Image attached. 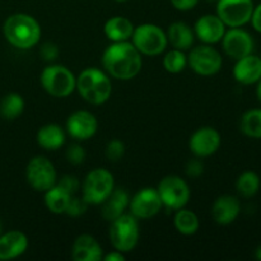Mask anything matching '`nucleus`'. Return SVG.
Segmentation results:
<instances>
[{
  "mask_svg": "<svg viewBox=\"0 0 261 261\" xmlns=\"http://www.w3.org/2000/svg\"><path fill=\"white\" fill-rule=\"evenodd\" d=\"M102 64L110 75L120 81L135 78L142 69L140 53L133 43L115 42L105 50Z\"/></svg>",
  "mask_w": 261,
  "mask_h": 261,
  "instance_id": "f257e3e1",
  "label": "nucleus"
},
{
  "mask_svg": "<svg viewBox=\"0 0 261 261\" xmlns=\"http://www.w3.org/2000/svg\"><path fill=\"white\" fill-rule=\"evenodd\" d=\"M3 32L10 45L22 50L37 45L41 37V27L37 20L23 13L8 17L3 25Z\"/></svg>",
  "mask_w": 261,
  "mask_h": 261,
  "instance_id": "f03ea898",
  "label": "nucleus"
},
{
  "mask_svg": "<svg viewBox=\"0 0 261 261\" xmlns=\"http://www.w3.org/2000/svg\"><path fill=\"white\" fill-rule=\"evenodd\" d=\"M75 88L82 98L91 105L105 103L112 92L110 78L97 68L84 69L76 79Z\"/></svg>",
  "mask_w": 261,
  "mask_h": 261,
  "instance_id": "7ed1b4c3",
  "label": "nucleus"
},
{
  "mask_svg": "<svg viewBox=\"0 0 261 261\" xmlns=\"http://www.w3.org/2000/svg\"><path fill=\"white\" fill-rule=\"evenodd\" d=\"M110 241L112 246L120 252H129L137 246L139 241V224L137 218L130 214H122L111 222L110 226Z\"/></svg>",
  "mask_w": 261,
  "mask_h": 261,
  "instance_id": "20e7f679",
  "label": "nucleus"
},
{
  "mask_svg": "<svg viewBox=\"0 0 261 261\" xmlns=\"http://www.w3.org/2000/svg\"><path fill=\"white\" fill-rule=\"evenodd\" d=\"M43 89L53 97L64 98L73 93L76 87V78L68 68L63 65H50L41 74Z\"/></svg>",
  "mask_w": 261,
  "mask_h": 261,
  "instance_id": "39448f33",
  "label": "nucleus"
},
{
  "mask_svg": "<svg viewBox=\"0 0 261 261\" xmlns=\"http://www.w3.org/2000/svg\"><path fill=\"white\" fill-rule=\"evenodd\" d=\"M114 190V176L105 168H94L86 176L82 198L92 205H98L106 200Z\"/></svg>",
  "mask_w": 261,
  "mask_h": 261,
  "instance_id": "423d86ee",
  "label": "nucleus"
},
{
  "mask_svg": "<svg viewBox=\"0 0 261 261\" xmlns=\"http://www.w3.org/2000/svg\"><path fill=\"white\" fill-rule=\"evenodd\" d=\"M132 38L137 50L148 56L160 55L165 51L168 42L167 35L152 23H144L134 28Z\"/></svg>",
  "mask_w": 261,
  "mask_h": 261,
  "instance_id": "0eeeda50",
  "label": "nucleus"
},
{
  "mask_svg": "<svg viewBox=\"0 0 261 261\" xmlns=\"http://www.w3.org/2000/svg\"><path fill=\"white\" fill-rule=\"evenodd\" d=\"M254 0H218L217 15L228 27H242L251 20Z\"/></svg>",
  "mask_w": 261,
  "mask_h": 261,
  "instance_id": "6e6552de",
  "label": "nucleus"
},
{
  "mask_svg": "<svg viewBox=\"0 0 261 261\" xmlns=\"http://www.w3.org/2000/svg\"><path fill=\"white\" fill-rule=\"evenodd\" d=\"M157 190L163 205L172 211L184 208L190 199L189 185L178 176H167L161 180Z\"/></svg>",
  "mask_w": 261,
  "mask_h": 261,
  "instance_id": "1a4fd4ad",
  "label": "nucleus"
},
{
  "mask_svg": "<svg viewBox=\"0 0 261 261\" xmlns=\"http://www.w3.org/2000/svg\"><path fill=\"white\" fill-rule=\"evenodd\" d=\"M27 181L36 191H47L56 184V171L53 163L42 155L33 157L25 171Z\"/></svg>",
  "mask_w": 261,
  "mask_h": 261,
  "instance_id": "9d476101",
  "label": "nucleus"
},
{
  "mask_svg": "<svg viewBox=\"0 0 261 261\" xmlns=\"http://www.w3.org/2000/svg\"><path fill=\"white\" fill-rule=\"evenodd\" d=\"M189 64L196 74L203 76H211L218 73L222 68V56L216 48L204 45L193 48L189 55Z\"/></svg>",
  "mask_w": 261,
  "mask_h": 261,
  "instance_id": "9b49d317",
  "label": "nucleus"
},
{
  "mask_svg": "<svg viewBox=\"0 0 261 261\" xmlns=\"http://www.w3.org/2000/svg\"><path fill=\"white\" fill-rule=\"evenodd\" d=\"M222 43L224 53L234 60L250 55L254 50L252 36L240 27H232L231 30L226 31L222 38Z\"/></svg>",
  "mask_w": 261,
  "mask_h": 261,
  "instance_id": "f8f14e48",
  "label": "nucleus"
},
{
  "mask_svg": "<svg viewBox=\"0 0 261 261\" xmlns=\"http://www.w3.org/2000/svg\"><path fill=\"white\" fill-rule=\"evenodd\" d=\"M129 205L135 218L148 219L154 217L161 211L163 204L157 189L145 188L133 196Z\"/></svg>",
  "mask_w": 261,
  "mask_h": 261,
  "instance_id": "ddd939ff",
  "label": "nucleus"
},
{
  "mask_svg": "<svg viewBox=\"0 0 261 261\" xmlns=\"http://www.w3.org/2000/svg\"><path fill=\"white\" fill-rule=\"evenodd\" d=\"M189 147L196 157H209L221 147V134L214 127H200L191 135Z\"/></svg>",
  "mask_w": 261,
  "mask_h": 261,
  "instance_id": "4468645a",
  "label": "nucleus"
},
{
  "mask_svg": "<svg viewBox=\"0 0 261 261\" xmlns=\"http://www.w3.org/2000/svg\"><path fill=\"white\" fill-rule=\"evenodd\" d=\"M98 127L96 116L89 111H76L69 116L66 130L73 138L86 140L93 137Z\"/></svg>",
  "mask_w": 261,
  "mask_h": 261,
  "instance_id": "2eb2a0df",
  "label": "nucleus"
},
{
  "mask_svg": "<svg viewBox=\"0 0 261 261\" xmlns=\"http://www.w3.org/2000/svg\"><path fill=\"white\" fill-rule=\"evenodd\" d=\"M195 33L203 42L217 43L222 41L226 33V24L218 15L206 14L196 20Z\"/></svg>",
  "mask_w": 261,
  "mask_h": 261,
  "instance_id": "dca6fc26",
  "label": "nucleus"
},
{
  "mask_svg": "<svg viewBox=\"0 0 261 261\" xmlns=\"http://www.w3.org/2000/svg\"><path fill=\"white\" fill-rule=\"evenodd\" d=\"M233 68V76L239 83L251 86L261 79V58L256 55L245 56L236 60Z\"/></svg>",
  "mask_w": 261,
  "mask_h": 261,
  "instance_id": "f3484780",
  "label": "nucleus"
},
{
  "mask_svg": "<svg viewBox=\"0 0 261 261\" xmlns=\"http://www.w3.org/2000/svg\"><path fill=\"white\" fill-rule=\"evenodd\" d=\"M240 212H241V204L236 196L222 195L214 201L212 216L218 224L228 226L236 221Z\"/></svg>",
  "mask_w": 261,
  "mask_h": 261,
  "instance_id": "a211bd4d",
  "label": "nucleus"
},
{
  "mask_svg": "<svg viewBox=\"0 0 261 261\" xmlns=\"http://www.w3.org/2000/svg\"><path fill=\"white\" fill-rule=\"evenodd\" d=\"M28 239L23 232L10 231L0 236V260H10L24 254Z\"/></svg>",
  "mask_w": 261,
  "mask_h": 261,
  "instance_id": "6ab92c4d",
  "label": "nucleus"
},
{
  "mask_svg": "<svg viewBox=\"0 0 261 261\" xmlns=\"http://www.w3.org/2000/svg\"><path fill=\"white\" fill-rule=\"evenodd\" d=\"M71 254L75 261H99L103 257L101 245L89 234H82L74 241Z\"/></svg>",
  "mask_w": 261,
  "mask_h": 261,
  "instance_id": "aec40b11",
  "label": "nucleus"
},
{
  "mask_svg": "<svg viewBox=\"0 0 261 261\" xmlns=\"http://www.w3.org/2000/svg\"><path fill=\"white\" fill-rule=\"evenodd\" d=\"M129 203V195L124 189H116V190L114 189L106 200L102 203V217L106 221L112 222L125 213Z\"/></svg>",
  "mask_w": 261,
  "mask_h": 261,
  "instance_id": "412c9836",
  "label": "nucleus"
},
{
  "mask_svg": "<svg viewBox=\"0 0 261 261\" xmlns=\"http://www.w3.org/2000/svg\"><path fill=\"white\" fill-rule=\"evenodd\" d=\"M134 25L125 17H112L105 24V35L114 42L127 41L133 36Z\"/></svg>",
  "mask_w": 261,
  "mask_h": 261,
  "instance_id": "4be33fe9",
  "label": "nucleus"
},
{
  "mask_svg": "<svg viewBox=\"0 0 261 261\" xmlns=\"http://www.w3.org/2000/svg\"><path fill=\"white\" fill-rule=\"evenodd\" d=\"M37 143L43 149L56 150L63 147L65 143V133L59 125H45L38 130Z\"/></svg>",
  "mask_w": 261,
  "mask_h": 261,
  "instance_id": "5701e85b",
  "label": "nucleus"
},
{
  "mask_svg": "<svg viewBox=\"0 0 261 261\" xmlns=\"http://www.w3.org/2000/svg\"><path fill=\"white\" fill-rule=\"evenodd\" d=\"M167 40L173 48L182 51L188 50L194 43V32L186 23L175 22L168 27Z\"/></svg>",
  "mask_w": 261,
  "mask_h": 261,
  "instance_id": "b1692460",
  "label": "nucleus"
},
{
  "mask_svg": "<svg viewBox=\"0 0 261 261\" xmlns=\"http://www.w3.org/2000/svg\"><path fill=\"white\" fill-rule=\"evenodd\" d=\"M71 194L64 190L61 186L54 185L53 188L45 191V204L48 208V211L55 214L65 213L68 204L71 199Z\"/></svg>",
  "mask_w": 261,
  "mask_h": 261,
  "instance_id": "393cba45",
  "label": "nucleus"
},
{
  "mask_svg": "<svg viewBox=\"0 0 261 261\" xmlns=\"http://www.w3.org/2000/svg\"><path fill=\"white\" fill-rule=\"evenodd\" d=\"M24 101L18 93H9L0 101V116L5 120H14L22 115Z\"/></svg>",
  "mask_w": 261,
  "mask_h": 261,
  "instance_id": "a878e982",
  "label": "nucleus"
},
{
  "mask_svg": "<svg viewBox=\"0 0 261 261\" xmlns=\"http://www.w3.org/2000/svg\"><path fill=\"white\" fill-rule=\"evenodd\" d=\"M240 127L246 137L261 139V109H252L245 112Z\"/></svg>",
  "mask_w": 261,
  "mask_h": 261,
  "instance_id": "bb28decb",
  "label": "nucleus"
},
{
  "mask_svg": "<svg viewBox=\"0 0 261 261\" xmlns=\"http://www.w3.org/2000/svg\"><path fill=\"white\" fill-rule=\"evenodd\" d=\"M175 227L181 234L191 236L199 229V219L193 211L181 208L175 216Z\"/></svg>",
  "mask_w": 261,
  "mask_h": 261,
  "instance_id": "cd10ccee",
  "label": "nucleus"
},
{
  "mask_svg": "<svg viewBox=\"0 0 261 261\" xmlns=\"http://www.w3.org/2000/svg\"><path fill=\"white\" fill-rule=\"evenodd\" d=\"M237 191L244 198H252L259 193L260 177L254 171H245L241 173L236 184Z\"/></svg>",
  "mask_w": 261,
  "mask_h": 261,
  "instance_id": "c85d7f7f",
  "label": "nucleus"
},
{
  "mask_svg": "<svg viewBox=\"0 0 261 261\" xmlns=\"http://www.w3.org/2000/svg\"><path fill=\"white\" fill-rule=\"evenodd\" d=\"M186 64H188V59L185 54L182 53V50H177V48L168 51L163 58V66L168 73H180L186 68Z\"/></svg>",
  "mask_w": 261,
  "mask_h": 261,
  "instance_id": "c756f323",
  "label": "nucleus"
},
{
  "mask_svg": "<svg viewBox=\"0 0 261 261\" xmlns=\"http://www.w3.org/2000/svg\"><path fill=\"white\" fill-rule=\"evenodd\" d=\"M125 154V145L121 140L112 139L106 147V157L112 162H117Z\"/></svg>",
  "mask_w": 261,
  "mask_h": 261,
  "instance_id": "7c9ffc66",
  "label": "nucleus"
},
{
  "mask_svg": "<svg viewBox=\"0 0 261 261\" xmlns=\"http://www.w3.org/2000/svg\"><path fill=\"white\" fill-rule=\"evenodd\" d=\"M87 206H88V203H87L83 198H75V196H71L65 213L71 217L81 216V214H83L84 212L87 211Z\"/></svg>",
  "mask_w": 261,
  "mask_h": 261,
  "instance_id": "2f4dec72",
  "label": "nucleus"
},
{
  "mask_svg": "<svg viewBox=\"0 0 261 261\" xmlns=\"http://www.w3.org/2000/svg\"><path fill=\"white\" fill-rule=\"evenodd\" d=\"M66 160L71 165H81L86 160V150L79 144H71L66 150Z\"/></svg>",
  "mask_w": 261,
  "mask_h": 261,
  "instance_id": "473e14b6",
  "label": "nucleus"
},
{
  "mask_svg": "<svg viewBox=\"0 0 261 261\" xmlns=\"http://www.w3.org/2000/svg\"><path fill=\"white\" fill-rule=\"evenodd\" d=\"M58 185L61 186L64 190L68 191L69 194L74 195V193H75L79 188V181L78 178L74 177V176H64V177L59 181Z\"/></svg>",
  "mask_w": 261,
  "mask_h": 261,
  "instance_id": "72a5a7b5",
  "label": "nucleus"
},
{
  "mask_svg": "<svg viewBox=\"0 0 261 261\" xmlns=\"http://www.w3.org/2000/svg\"><path fill=\"white\" fill-rule=\"evenodd\" d=\"M59 55V48L55 43L53 42H48L45 43L41 48V56L43 58V60H47V61H53L58 58Z\"/></svg>",
  "mask_w": 261,
  "mask_h": 261,
  "instance_id": "f704fd0d",
  "label": "nucleus"
},
{
  "mask_svg": "<svg viewBox=\"0 0 261 261\" xmlns=\"http://www.w3.org/2000/svg\"><path fill=\"white\" fill-rule=\"evenodd\" d=\"M204 171V165L203 162H200L199 160H191L189 161L188 165H186V173L190 177H199V176L203 173Z\"/></svg>",
  "mask_w": 261,
  "mask_h": 261,
  "instance_id": "c9c22d12",
  "label": "nucleus"
},
{
  "mask_svg": "<svg viewBox=\"0 0 261 261\" xmlns=\"http://www.w3.org/2000/svg\"><path fill=\"white\" fill-rule=\"evenodd\" d=\"M198 3L199 0H171V4L177 10H182V12L193 9V8L196 7Z\"/></svg>",
  "mask_w": 261,
  "mask_h": 261,
  "instance_id": "e433bc0d",
  "label": "nucleus"
},
{
  "mask_svg": "<svg viewBox=\"0 0 261 261\" xmlns=\"http://www.w3.org/2000/svg\"><path fill=\"white\" fill-rule=\"evenodd\" d=\"M250 22L252 23L254 30L261 33V3L257 7L254 8V12H252V17Z\"/></svg>",
  "mask_w": 261,
  "mask_h": 261,
  "instance_id": "4c0bfd02",
  "label": "nucleus"
},
{
  "mask_svg": "<svg viewBox=\"0 0 261 261\" xmlns=\"http://www.w3.org/2000/svg\"><path fill=\"white\" fill-rule=\"evenodd\" d=\"M105 261H124L125 260V256L122 255V252L120 251H114V252H110L109 255H106V256L102 257Z\"/></svg>",
  "mask_w": 261,
  "mask_h": 261,
  "instance_id": "58836bf2",
  "label": "nucleus"
},
{
  "mask_svg": "<svg viewBox=\"0 0 261 261\" xmlns=\"http://www.w3.org/2000/svg\"><path fill=\"white\" fill-rule=\"evenodd\" d=\"M257 89H256V94H257V98H259V101H260V103H261V79L259 82H257Z\"/></svg>",
  "mask_w": 261,
  "mask_h": 261,
  "instance_id": "ea45409f",
  "label": "nucleus"
},
{
  "mask_svg": "<svg viewBox=\"0 0 261 261\" xmlns=\"http://www.w3.org/2000/svg\"><path fill=\"white\" fill-rule=\"evenodd\" d=\"M255 257H256L257 260L261 261V246L257 247L256 251H255Z\"/></svg>",
  "mask_w": 261,
  "mask_h": 261,
  "instance_id": "a19ab883",
  "label": "nucleus"
},
{
  "mask_svg": "<svg viewBox=\"0 0 261 261\" xmlns=\"http://www.w3.org/2000/svg\"><path fill=\"white\" fill-rule=\"evenodd\" d=\"M206 2H209V3H214V2H218V0H206Z\"/></svg>",
  "mask_w": 261,
  "mask_h": 261,
  "instance_id": "79ce46f5",
  "label": "nucleus"
},
{
  "mask_svg": "<svg viewBox=\"0 0 261 261\" xmlns=\"http://www.w3.org/2000/svg\"><path fill=\"white\" fill-rule=\"evenodd\" d=\"M116 2H119V3H124V2H126V0H116Z\"/></svg>",
  "mask_w": 261,
  "mask_h": 261,
  "instance_id": "37998d69",
  "label": "nucleus"
},
{
  "mask_svg": "<svg viewBox=\"0 0 261 261\" xmlns=\"http://www.w3.org/2000/svg\"><path fill=\"white\" fill-rule=\"evenodd\" d=\"M0 236H2V223H0Z\"/></svg>",
  "mask_w": 261,
  "mask_h": 261,
  "instance_id": "c03bdc74",
  "label": "nucleus"
}]
</instances>
